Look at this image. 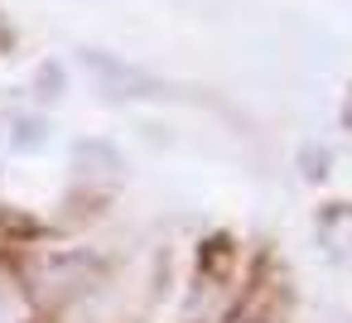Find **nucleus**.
Wrapping results in <instances>:
<instances>
[{"instance_id": "obj_1", "label": "nucleus", "mask_w": 352, "mask_h": 323, "mask_svg": "<svg viewBox=\"0 0 352 323\" xmlns=\"http://www.w3.org/2000/svg\"><path fill=\"white\" fill-rule=\"evenodd\" d=\"M78 58H82V68L92 73V82H97L111 102H135V97L160 92V82H155L145 68L126 63V58H111V54H102V49H82Z\"/></svg>"}, {"instance_id": "obj_2", "label": "nucleus", "mask_w": 352, "mask_h": 323, "mask_svg": "<svg viewBox=\"0 0 352 323\" xmlns=\"http://www.w3.org/2000/svg\"><path fill=\"white\" fill-rule=\"evenodd\" d=\"M318 236L338 260H352V208H328V217L318 222Z\"/></svg>"}, {"instance_id": "obj_3", "label": "nucleus", "mask_w": 352, "mask_h": 323, "mask_svg": "<svg viewBox=\"0 0 352 323\" xmlns=\"http://www.w3.org/2000/svg\"><path fill=\"white\" fill-rule=\"evenodd\" d=\"M39 92H44V102H58V92H63V68L58 63L39 68Z\"/></svg>"}, {"instance_id": "obj_4", "label": "nucleus", "mask_w": 352, "mask_h": 323, "mask_svg": "<svg viewBox=\"0 0 352 323\" xmlns=\"http://www.w3.org/2000/svg\"><path fill=\"white\" fill-rule=\"evenodd\" d=\"M10 44H15V30L6 25V15H0V49H10Z\"/></svg>"}, {"instance_id": "obj_5", "label": "nucleus", "mask_w": 352, "mask_h": 323, "mask_svg": "<svg viewBox=\"0 0 352 323\" xmlns=\"http://www.w3.org/2000/svg\"><path fill=\"white\" fill-rule=\"evenodd\" d=\"M6 309H10V289H6V280H0V318H6Z\"/></svg>"}, {"instance_id": "obj_6", "label": "nucleus", "mask_w": 352, "mask_h": 323, "mask_svg": "<svg viewBox=\"0 0 352 323\" xmlns=\"http://www.w3.org/2000/svg\"><path fill=\"white\" fill-rule=\"evenodd\" d=\"M342 121L352 126V92H347V107H342Z\"/></svg>"}]
</instances>
